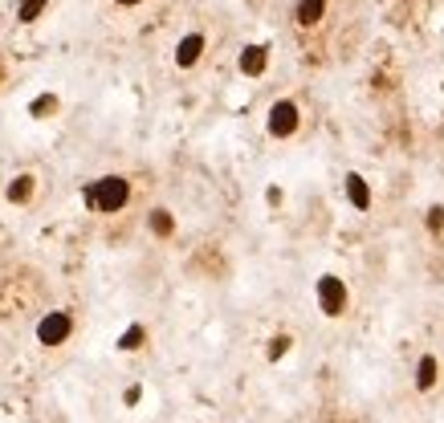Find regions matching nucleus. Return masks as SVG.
<instances>
[{"label": "nucleus", "instance_id": "1", "mask_svg": "<svg viewBox=\"0 0 444 423\" xmlns=\"http://www.w3.org/2000/svg\"><path fill=\"white\" fill-rule=\"evenodd\" d=\"M127 200H131V183H127L123 175H102L94 187H86V204L94 212H102V216L123 212L127 208Z\"/></svg>", "mask_w": 444, "mask_h": 423}, {"label": "nucleus", "instance_id": "2", "mask_svg": "<svg viewBox=\"0 0 444 423\" xmlns=\"http://www.w3.org/2000/svg\"><path fill=\"white\" fill-rule=\"evenodd\" d=\"M347 285H343V277H334V273H322L318 277V309L326 313V318H343L347 313Z\"/></svg>", "mask_w": 444, "mask_h": 423}, {"label": "nucleus", "instance_id": "3", "mask_svg": "<svg viewBox=\"0 0 444 423\" xmlns=\"http://www.w3.org/2000/svg\"><path fill=\"white\" fill-rule=\"evenodd\" d=\"M70 334H74V318L65 309H49L37 322V342L41 346H61V342H70Z\"/></svg>", "mask_w": 444, "mask_h": 423}, {"label": "nucleus", "instance_id": "4", "mask_svg": "<svg viewBox=\"0 0 444 423\" xmlns=\"http://www.w3.org/2000/svg\"><path fill=\"white\" fill-rule=\"evenodd\" d=\"M298 123H302V114H298V106L290 98H281V102L269 106V134L273 138H290L298 130Z\"/></svg>", "mask_w": 444, "mask_h": 423}, {"label": "nucleus", "instance_id": "5", "mask_svg": "<svg viewBox=\"0 0 444 423\" xmlns=\"http://www.w3.org/2000/svg\"><path fill=\"white\" fill-rule=\"evenodd\" d=\"M347 200H351V208H355V212H367V208H371V200H375V196H371V183H367L359 171L347 175Z\"/></svg>", "mask_w": 444, "mask_h": 423}, {"label": "nucleus", "instance_id": "6", "mask_svg": "<svg viewBox=\"0 0 444 423\" xmlns=\"http://www.w3.org/2000/svg\"><path fill=\"white\" fill-rule=\"evenodd\" d=\"M265 65H269V45H249V49L241 53V74H245V78L265 74Z\"/></svg>", "mask_w": 444, "mask_h": 423}, {"label": "nucleus", "instance_id": "7", "mask_svg": "<svg viewBox=\"0 0 444 423\" xmlns=\"http://www.w3.org/2000/svg\"><path fill=\"white\" fill-rule=\"evenodd\" d=\"M441 379V358L436 354H420V362H416V391H432Z\"/></svg>", "mask_w": 444, "mask_h": 423}, {"label": "nucleus", "instance_id": "8", "mask_svg": "<svg viewBox=\"0 0 444 423\" xmlns=\"http://www.w3.org/2000/svg\"><path fill=\"white\" fill-rule=\"evenodd\" d=\"M200 53H204V37H200V33H188V37L176 45V65L179 70H192V65L200 61Z\"/></svg>", "mask_w": 444, "mask_h": 423}, {"label": "nucleus", "instance_id": "9", "mask_svg": "<svg viewBox=\"0 0 444 423\" xmlns=\"http://www.w3.org/2000/svg\"><path fill=\"white\" fill-rule=\"evenodd\" d=\"M322 12H326V0H298V8H294L298 25H318Z\"/></svg>", "mask_w": 444, "mask_h": 423}, {"label": "nucleus", "instance_id": "10", "mask_svg": "<svg viewBox=\"0 0 444 423\" xmlns=\"http://www.w3.org/2000/svg\"><path fill=\"white\" fill-rule=\"evenodd\" d=\"M33 183H37L33 175H17V179L8 183V204H25V200L33 196Z\"/></svg>", "mask_w": 444, "mask_h": 423}, {"label": "nucleus", "instance_id": "11", "mask_svg": "<svg viewBox=\"0 0 444 423\" xmlns=\"http://www.w3.org/2000/svg\"><path fill=\"white\" fill-rule=\"evenodd\" d=\"M143 338H147V330H143V326H127V330H123V338H119V350H127V354H131V350L143 346Z\"/></svg>", "mask_w": 444, "mask_h": 423}, {"label": "nucleus", "instance_id": "12", "mask_svg": "<svg viewBox=\"0 0 444 423\" xmlns=\"http://www.w3.org/2000/svg\"><path fill=\"white\" fill-rule=\"evenodd\" d=\"M172 228H176V220H172L163 208L151 212V232H155V236H172Z\"/></svg>", "mask_w": 444, "mask_h": 423}, {"label": "nucleus", "instance_id": "13", "mask_svg": "<svg viewBox=\"0 0 444 423\" xmlns=\"http://www.w3.org/2000/svg\"><path fill=\"white\" fill-rule=\"evenodd\" d=\"M41 12H45V0H21V8H17L21 21H37Z\"/></svg>", "mask_w": 444, "mask_h": 423}, {"label": "nucleus", "instance_id": "14", "mask_svg": "<svg viewBox=\"0 0 444 423\" xmlns=\"http://www.w3.org/2000/svg\"><path fill=\"white\" fill-rule=\"evenodd\" d=\"M290 334H277V338L269 342V358H273V362H277V358H285V354H290Z\"/></svg>", "mask_w": 444, "mask_h": 423}, {"label": "nucleus", "instance_id": "15", "mask_svg": "<svg viewBox=\"0 0 444 423\" xmlns=\"http://www.w3.org/2000/svg\"><path fill=\"white\" fill-rule=\"evenodd\" d=\"M29 110H33V114H37V118H45V114H49V110H57V98H53V94H41V98H37V102H33V106H29Z\"/></svg>", "mask_w": 444, "mask_h": 423}, {"label": "nucleus", "instance_id": "16", "mask_svg": "<svg viewBox=\"0 0 444 423\" xmlns=\"http://www.w3.org/2000/svg\"><path fill=\"white\" fill-rule=\"evenodd\" d=\"M428 228H432V232L444 228V208H428Z\"/></svg>", "mask_w": 444, "mask_h": 423}, {"label": "nucleus", "instance_id": "17", "mask_svg": "<svg viewBox=\"0 0 444 423\" xmlns=\"http://www.w3.org/2000/svg\"><path fill=\"white\" fill-rule=\"evenodd\" d=\"M139 399H143V386H139V382H134V386H127V395H123V403H127V407H134Z\"/></svg>", "mask_w": 444, "mask_h": 423}, {"label": "nucleus", "instance_id": "18", "mask_svg": "<svg viewBox=\"0 0 444 423\" xmlns=\"http://www.w3.org/2000/svg\"><path fill=\"white\" fill-rule=\"evenodd\" d=\"M114 4H127V8H131V4H143V0H114Z\"/></svg>", "mask_w": 444, "mask_h": 423}]
</instances>
